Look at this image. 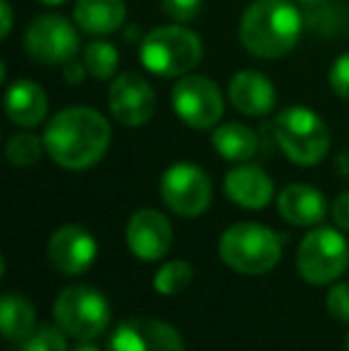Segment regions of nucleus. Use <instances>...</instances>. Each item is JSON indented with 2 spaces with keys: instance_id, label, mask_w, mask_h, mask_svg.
Wrapping results in <instances>:
<instances>
[{
  "instance_id": "1",
  "label": "nucleus",
  "mask_w": 349,
  "mask_h": 351,
  "mask_svg": "<svg viewBox=\"0 0 349 351\" xmlns=\"http://www.w3.org/2000/svg\"><path fill=\"white\" fill-rule=\"evenodd\" d=\"M110 125L98 110L75 106L60 110L43 132L46 151L65 170H88L110 146Z\"/></svg>"
},
{
  "instance_id": "2",
  "label": "nucleus",
  "mask_w": 349,
  "mask_h": 351,
  "mask_svg": "<svg viewBox=\"0 0 349 351\" xmlns=\"http://www.w3.org/2000/svg\"><path fill=\"white\" fill-rule=\"evenodd\" d=\"M304 14L292 0H254L239 22V41L261 60H278L299 43Z\"/></svg>"
},
{
  "instance_id": "3",
  "label": "nucleus",
  "mask_w": 349,
  "mask_h": 351,
  "mask_svg": "<svg viewBox=\"0 0 349 351\" xmlns=\"http://www.w3.org/2000/svg\"><path fill=\"white\" fill-rule=\"evenodd\" d=\"M201 58H204V43L199 34L182 24L151 29L139 46L141 65L163 79H180L184 74H191Z\"/></svg>"
},
{
  "instance_id": "4",
  "label": "nucleus",
  "mask_w": 349,
  "mask_h": 351,
  "mask_svg": "<svg viewBox=\"0 0 349 351\" xmlns=\"http://www.w3.org/2000/svg\"><path fill=\"white\" fill-rule=\"evenodd\" d=\"M218 254L228 268L244 275H263L282 258V237L258 222H237L218 241Z\"/></svg>"
},
{
  "instance_id": "5",
  "label": "nucleus",
  "mask_w": 349,
  "mask_h": 351,
  "mask_svg": "<svg viewBox=\"0 0 349 351\" xmlns=\"http://www.w3.org/2000/svg\"><path fill=\"white\" fill-rule=\"evenodd\" d=\"M273 134L278 146L292 162L313 167L328 156L330 130L318 112L304 106H292L278 112L273 122Z\"/></svg>"
},
{
  "instance_id": "6",
  "label": "nucleus",
  "mask_w": 349,
  "mask_h": 351,
  "mask_svg": "<svg viewBox=\"0 0 349 351\" xmlns=\"http://www.w3.org/2000/svg\"><path fill=\"white\" fill-rule=\"evenodd\" d=\"M53 318L70 337L91 342L108 330L112 313L101 291L86 285H75L58 294L53 304Z\"/></svg>"
},
{
  "instance_id": "7",
  "label": "nucleus",
  "mask_w": 349,
  "mask_h": 351,
  "mask_svg": "<svg viewBox=\"0 0 349 351\" xmlns=\"http://www.w3.org/2000/svg\"><path fill=\"white\" fill-rule=\"evenodd\" d=\"M299 275L309 285H330L349 268V244L333 227H313L297 249Z\"/></svg>"
},
{
  "instance_id": "8",
  "label": "nucleus",
  "mask_w": 349,
  "mask_h": 351,
  "mask_svg": "<svg viewBox=\"0 0 349 351\" xmlns=\"http://www.w3.org/2000/svg\"><path fill=\"white\" fill-rule=\"evenodd\" d=\"M175 115L191 130H210L223 120L225 98L220 86L204 74H184L170 93Z\"/></svg>"
},
{
  "instance_id": "9",
  "label": "nucleus",
  "mask_w": 349,
  "mask_h": 351,
  "mask_svg": "<svg viewBox=\"0 0 349 351\" xmlns=\"http://www.w3.org/2000/svg\"><path fill=\"white\" fill-rule=\"evenodd\" d=\"M24 51L34 62L46 67L65 65L80 51V34L70 19L60 14H41L24 32Z\"/></svg>"
},
{
  "instance_id": "10",
  "label": "nucleus",
  "mask_w": 349,
  "mask_h": 351,
  "mask_svg": "<svg viewBox=\"0 0 349 351\" xmlns=\"http://www.w3.org/2000/svg\"><path fill=\"white\" fill-rule=\"evenodd\" d=\"M160 196L165 206L182 217H196L213 201L210 180L194 162H175L160 177Z\"/></svg>"
},
{
  "instance_id": "11",
  "label": "nucleus",
  "mask_w": 349,
  "mask_h": 351,
  "mask_svg": "<svg viewBox=\"0 0 349 351\" xmlns=\"http://www.w3.org/2000/svg\"><path fill=\"white\" fill-rule=\"evenodd\" d=\"M110 115L125 127H141L156 112V91L141 74L125 72L115 77L108 88Z\"/></svg>"
},
{
  "instance_id": "12",
  "label": "nucleus",
  "mask_w": 349,
  "mask_h": 351,
  "mask_svg": "<svg viewBox=\"0 0 349 351\" xmlns=\"http://www.w3.org/2000/svg\"><path fill=\"white\" fill-rule=\"evenodd\" d=\"M108 351H184L180 332L158 318H127L115 328Z\"/></svg>"
},
{
  "instance_id": "13",
  "label": "nucleus",
  "mask_w": 349,
  "mask_h": 351,
  "mask_svg": "<svg viewBox=\"0 0 349 351\" xmlns=\"http://www.w3.org/2000/svg\"><path fill=\"white\" fill-rule=\"evenodd\" d=\"M125 239L130 251L139 261H160L173 246L175 232L163 213L154 208H141L127 222Z\"/></svg>"
},
{
  "instance_id": "14",
  "label": "nucleus",
  "mask_w": 349,
  "mask_h": 351,
  "mask_svg": "<svg viewBox=\"0 0 349 351\" xmlns=\"http://www.w3.org/2000/svg\"><path fill=\"white\" fill-rule=\"evenodd\" d=\"M98 246L88 230L80 225H65L56 230L48 241V261L65 275H82L96 261Z\"/></svg>"
},
{
  "instance_id": "15",
  "label": "nucleus",
  "mask_w": 349,
  "mask_h": 351,
  "mask_svg": "<svg viewBox=\"0 0 349 351\" xmlns=\"http://www.w3.org/2000/svg\"><path fill=\"white\" fill-rule=\"evenodd\" d=\"M230 103L237 108L242 115L263 117L278 103V91L273 82L258 70H242L230 79L228 88Z\"/></svg>"
},
{
  "instance_id": "16",
  "label": "nucleus",
  "mask_w": 349,
  "mask_h": 351,
  "mask_svg": "<svg viewBox=\"0 0 349 351\" xmlns=\"http://www.w3.org/2000/svg\"><path fill=\"white\" fill-rule=\"evenodd\" d=\"M225 194L239 208L261 210L273 199V180L263 167L242 162L225 175Z\"/></svg>"
},
{
  "instance_id": "17",
  "label": "nucleus",
  "mask_w": 349,
  "mask_h": 351,
  "mask_svg": "<svg viewBox=\"0 0 349 351\" xmlns=\"http://www.w3.org/2000/svg\"><path fill=\"white\" fill-rule=\"evenodd\" d=\"M5 115L10 122L24 130L41 125L48 115V98L46 91L32 79H17L5 91Z\"/></svg>"
},
{
  "instance_id": "18",
  "label": "nucleus",
  "mask_w": 349,
  "mask_h": 351,
  "mask_svg": "<svg viewBox=\"0 0 349 351\" xmlns=\"http://www.w3.org/2000/svg\"><path fill=\"white\" fill-rule=\"evenodd\" d=\"M278 210L297 227H316L326 217V196L311 184H289L280 191Z\"/></svg>"
},
{
  "instance_id": "19",
  "label": "nucleus",
  "mask_w": 349,
  "mask_h": 351,
  "mask_svg": "<svg viewBox=\"0 0 349 351\" xmlns=\"http://www.w3.org/2000/svg\"><path fill=\"white\" fill-rule=\"evenodd\" d=\"M125 0H77L75 22L91 36H108L125 24Z\"/></svg>"
},
{
  "instance_id": "20",
  "label": "nucleus",
  "mask_w": 349,
  "mask_h": 351,
  "mask_svg": "<svg viewBox=\"0 0 349 351\" xmlns=\"http://www.w3.org/2000/svg\"><path fill=\"white\" fill-rule=\"evenodd\" d=\"M210 141H213L218 156L230 162H249L258 151L256 132L249 130L242 122H225V125L215 127Z\"/></svg>"
},
{
  "instance_id": "21",
  "label": "nucleus",
  "mask_w": 349,
  "mask_h": 351,
  "mask_svg": "<svg viewBox=\"0 0 349 351\" xmlns=\"http://www.w3.org/2000/svg\"><path fill=\"white\" fill-rule=\"evenodd\" d=\"M0 328L5 339L22 344L36 330V311L32 301L17 291H8L0 304Z\"/></svg>"
},
{
  "instance_id": "22",
  "label": "nucleus",
  "mask_w": 349,
  "mask_h": 351,
  "mask_svg": "<svg viewBox=\"0 0 349 351\" xmlns=\"http://www.w3.org/2000/svg\"><path fill=\"white\" fill-rule=\"evenodd\" d=\"M82 62H84L88 77L108 82V79L115 77L117 65H120V53H117V48L108 41H91L84 48Z\"/></svg>"
},
{
  "instance_id": "23",
  "label": "nucleus",
  "mask_w": 349,
  "mask_h": 351,
  "mask_svg": "<svg viewBox=\"0 0 349 351\" xmlns=\"http://www.w3.org/2000/svg\"><path fill=\"white\" fill-rule=\"evenodd\" d=\"M43 153H48L46 141H43V136H36L32 132H17L5 143V156L14 167L36 165L43 158Z\"/></svg>"
},
{
  "instance_id": "24",
  "label": "nucleus",
  "mask_w": 349,
  "mask_h": 351,
  "mask_svg": "<svg viewBox=\"0 0 349 351\" xmlns=\"http://www.w3.org/2000/svg\"><path fill=\"white\" fill-rule=\"evenodd\" d=\"M191 280H194V265L186 263V261H168V263L156 273L154 287L158 294L175 296V294H182V291L191 285Z\"/></svg>"
},
{
  "instance_id": "25",
  "label": "nucleus",
  "mask_w": 349,
  "mask_h": 351,
  "mask_svg": "<svg viewBox=\"0 0 349 351\" xmlns=\"http://www.w3.org/2000/svg\"><path fill=\"white\" fill-rule=\"evenodd\" d=\"M65 335L60 325H41L22 342V351H67Z\"/></svg>"
},
{
  "instance_id": "26",
  "label": "nucleus",
  "mask_w": 349,
  "mask_h": 351,
  "mask_svg": "<svg viewBox=\"0 0 349 351\" xmlns=\"http://www.w3.org/2000/svg\"><path fill=\"white\" fill-rule=\"evenodd\" d=\"M328 313L340 323H349V282H337L330 291H328Z\"/></svg>"
},
{
  "instance_id": "27",
  "label": "nucleus",
  "mask_w": 349,
  "mask_h": 351,
  "mask_svg": "<svg viewBox=\"0 0 349 351\" xmlns=\"http://www.w3.org/2000/svg\"><path fill=\"white\" fill-rule=\"evenodd\" d=\"M163 12L175 22H191L204 8V0H160Z\"/></svg>"
},
{
  "instance_id": "28",
  "label": "nucleus",
  "mask_w": 349,
  "mask_h": 351,
  "mask_svg": "<svg viewBox=\"0 0 349 351\" xmlns=\"http://www.w3.org/2000/svg\"><path fill=\"white\" fill-rule=\"evenodd\" d=\"M330 88L340 98L349 101V53H342L330 67Z\"/></svg>"
},
{
  "instance_id": "29",
  "label": "nucleus",
  "mask_w": 349,
  "mask_h": 351,
  "mask_svg": "<svg viewBox=\"0 0 349 351\" xmlns=\"http://www.w3.org/2000/svg\"><path fill=\"white\" fill-rule=\"evenodd\" d=\"M333 220L337 222V227L349 232V191L335 199V204H333Z\"/></svg>"
},
{
  "instance_id": "30",
  "label": "nucleus",
  "mask_w": 349,
  "mask_h": 351,
  "mask_svg": "<svg viewBox=\"0 0 349 351\" xmlns=\"http://www.w3.org/2000/svg\"><path fill=\"white\" fill-rule=\"evenodd\" d=\"M62 77H65V82L67 84H82L84 79L88 77V72H86V67H84V62H77V60H70V62H65L62 65Z\"/></svg>"
},
{
  "instance_id": "31",
  "label": "nucleus",
  "mask_w": 349,
  "mask_h": 351,
  "mask_svg": "<svg viewBox=\"0 0 349 351\" xmlns=\"http://www.w3.org/2000/svg\"><path fill=\"white\" fill-rule=\"evenodd\" d=\"M0 12H3V22H0V36L8 38L12 32V8H10V0H0Z\"/></svg>"
},
{
  "instance_id": "32",
  "label": "nucleus",
  "mask_w": 349,
  "mask_h": 351,
  "mask_svg": "<svg viewBox=\"0 0 349 351\" xmlns=\"http://www.w3.org/2000/svg\"><path fill=\"white\" fill-rule=\"evenodd\" d=\"M41 5H46V8H60V5L70 3V0H38Z\"/></svg>"
},
{
  "instance_id": "33",
  "label": "nucleus",
  "mask_w": 349,
  "mask_h": 351,
  "mask_svg": "<svg viewBox=\"0 0 349 351\" xmlns=\"http://www.w3.org/2000/svg\"><path fill=\"white\" fill-rule=\"evenodd\" d=\"M72 351H101V349L93 347V344H82V347H77V349H72Z\"/></svg>"
},
{
  "instance_id": "34",
  "label": "nucleus",
  "mask_w": 349,
  "mask_h": 351,
  "mask_svg": "<svg viewBox=\"0 0 349 351\" xmlns=\"http://www.w3.org/2000/svg\"><path fill=\"white\" fill-rule=\"evenodd\" d=\"M302 5H306V8H313V5H321V3H326V0H299Z\"/></svg>"
},
{
  "instance_id": "35",
  "label": "nucleus",
  "mask_w": 349,
  "mask_h": 351,
  "mask_svg": "<svg viewBox=\"0 0 349 351\" xmlns=\"http://www.w3.org/2000/svg\"><path fill=\"white\" fill-rule=\"evenodd\" d=\"M347 351H349V332H347Z\"/></svg>"
}]
</instances>
